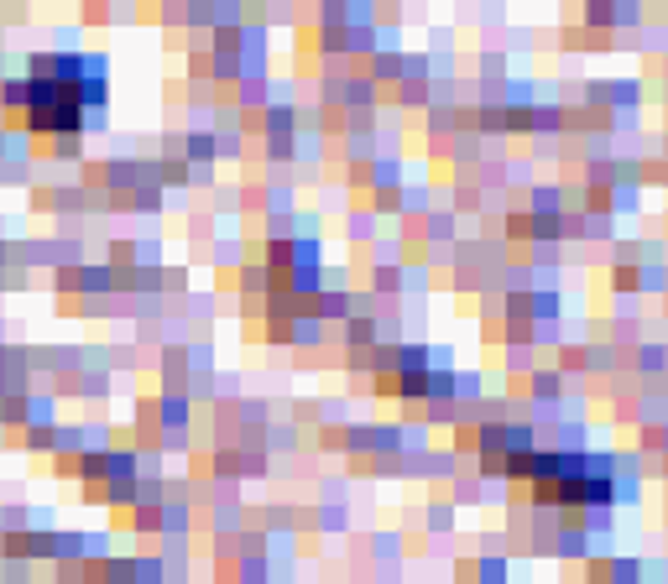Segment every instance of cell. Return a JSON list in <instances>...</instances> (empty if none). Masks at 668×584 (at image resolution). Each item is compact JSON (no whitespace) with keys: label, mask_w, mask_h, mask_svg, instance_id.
<instances>
[{"label":"cell","mask_w":668,"mask_h":584,"mask_svg":"<svg viewBox=\"0 0 668 584\" xmlns=\"http://www.w3.org/2000/svg\"><path fill=\"white\" fill-rule=\"evenodd\" d=\"M559 396H564V371H554V365L533 371V402H559Z\"/></svg>","instance_id":"cell-1"},{"label":"cell","mask_w":668,"mask_h":584,"mask_svg":"<svg viewBox=\"0 0 668 584\" xmlns=\"http://www.w3.org/2000/svg\"><path fill=\"white\" fill-rule=\"evenodd\" d=\"M564 193L559 188H533V214H564Z\"/></svg>","instance_id":"cell-2"}]
</instances>
